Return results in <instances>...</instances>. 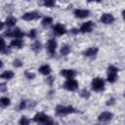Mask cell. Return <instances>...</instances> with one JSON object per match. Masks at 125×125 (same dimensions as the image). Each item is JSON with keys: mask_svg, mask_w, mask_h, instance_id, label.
Masks as SVG:
<instances>
[{"mask_svg": "<svg viewBox=\"0 0 125 125\" xmlns=\"http://www.w3.org/2000/svg\"><path fill=\"white\" fill-rule=\"evenodd\" d=\"M56 112L59 115H65V114H69V113H73L76 112L75 108H73L72 106H65V105H57L56 107Z\"/></svg>", "mask_w": 125, "mask_h": 125, "instance_id": "obj_1", "label": "cell"}, {"mask_svg": "<svg viewBox=\"0 0 125 125\" xmlns=\"http://www.w3.org/2000/svg\"><path fill=\"white\" fill-rule=\"evenodd\" d=\"M33 120L35 122L38 123H44V124H53V121L50 119L49 116H47L46 114H44L43 112H39L37 114H35Z\"/></svg>", "mask_w": 125, "mask_h": 125, "instance_id": "obj_2", "label": "cell"}, {"mask_svg": "<svg viewBox=\"0 0 125 125\" xmlns=\"http://www.w3.org/2000/svg\"><path fill=\"white\" fill-rule=\"evenodd\" d=\"M117 71L118 69L113 66V65H109L107 68V81L110 83L115 82V80L117 79Z\"/></svg>", "mask_w": 125, "mask_h": 125, "instance_id": "obj_3", "label": "cell"}, {"mask_svg": "<svg viewBox=\"0 0 125 125\" xmlns=\"http://www.w3.org/2000/svg\"><path fill=\"white\" fill-rule=\"evenodd\" d=\"M104 80L102 78L96 77V78L93 79V81H92V89L94 91H97V92L102 91L104 89Z\"/></svg>", "mask_w": 125, "mask_h": 125, "instance_id": "obj_4", "label": "cell"}, {"mask_svg": "<svg viewBox=\"0 0 125 125\" xmlns=\"http://www.w3.org/2000/svg\"><path fill=\"white\" fill-rule=\"evenodd\" d=\"M63 87H64L66 90H68V91H74V90L77 89L78 83H77V81L74 80V79H68V80L63 84Z\"/></svg>", "mask_w": 125, "mask_h": 125, "instance_id": "obj_5", "label": "cell"}, {"mask_svg": "<svg viewBox=\"0 0 125 125\" xmlns=\"http://www.w3.org/2000/svg\"><path fill=\"white\" fill-rule=\"evenodd\" d=\"M40 18V15L37 12H30V13H26L22 16V19L24 21H33V20H37Z\"/></svg>", "mask_w": 125, "mask_h": 125, "instance_id": "obj_6", "label": "cell"}, {"mask_svg": "<svg viewBox=\"0 0 125 125\" xmlns=\"http://www.w3.org/2000/svg\"><path fill=\"white\" fill-rule=\"evenodd\" d=\"M101 21L105 23V24H109V23H112L114 21V18L110 14H104L101 17Z\"/></svg>", "mask_w": 125, "mask_h": 125, "instance_id": "obj_7", "label": "cell"}, {"mask_svg": "<svg viewBox=\"0 0 125 125\" xmlns=\"http://www.w3.org/2000/svg\"><path fill=\"white\" fill-rule=\"evenodd\" d=\"M61 74L62 76H64L65 78H67V79H72L76 75V72L73 69H62L61 71Z\"/></svg>", "mask_w": 125, "mask_h": 125, "instance_id": "obj_8", "label": "cell"}, {"mask_svg": "<svg viewBox=\"0 0 125 125\" xmlns=\"http://www.w3.org/2000/svg\"><path fill=\"white\" fill-rule=\"evenodd\" d=\"M111 117H112V113H111V112L104 111V112H102V113L99 115L98 119H99L100 121H102V122H107V121H109V120L111 119Z\"/></svg>", "mask_w": 125, "mask_h": 125, "instance_id": "obj_9", "label": "cell"}, {"mask_svg": "<svg viewBox=\"0 0 125 125\" xmlns=\"http://www.w3.org/2000/svg\"><path fill=\"white\" fill-rule=\"evenodd\" d=\"M47 49L50 54H54L57 49V42L55 39H50L47 43Z\"/></svg>", "mask_w": 125, "mask_h": 125, "instance_id": "obj_10", "label": "cell"}, {"mask_svg": "<svg viewBox=\"0 0 125 125\" xmlns=\"http://www.w3.org/2000/svg\"><path fill=\"white\" fill-rule=\"evenodd\" d=\"M92 27H93V22L92 21H86L84 22L81 27H80V31L85 33V32H90L92 30Z\"/></svg>", "mask_w": 125, "mask_h": 125, "instance_id": "obj_11", "label": "cell"}, {"mask_svg": "<svg viewBox=\"0 0 125 125\" xmlns=\"http://www.w3.org/2000/svg\"><path fill=\"white\" fill-rule=\"evenodd\" d=\"M97 53H98V48L92 47V48H89L86 51H84L83 55L86 56V57H89V58H94L97 55Z\"/></svg>", "mask_w": 125, "mask_h": 125, "instance_id": "obj_12", "label": "cell"}, {"mask_svg": "<svg viewBox=\"0 0 125 125\" xmlns=\"http://www.w3.org/2000/svg\"><path fill=\"white\" fill-rule=\"evenodd\" d=\"M89 14H90V12H89L88 10H81V9H77V10H75V11H74V15H75V17L80 18V19L88 17V16H89Z\"/></svg>", "mask_w": 125, "mask_h": 125, "instance_id": "obj_13", "label": "cell"}, {"mask_svg": "<svg viewBox=\"0 0 125 125\" xmlns=\"http://www.w3.org/2000/svg\"><path fill=\"white\" fill-rule=\"evenodd\" d=\"M54 32L57 34V35H62V34H64L65 32H66V30H65V28L61 24V23H57L55 26H54Z\"/></svg>", "mask_w": 125, "mask_h": 125, "instance_id": "obj_14", "label": "cell"}, {"mask_svg": "<svg viewBox=\"0 0 125 125\" xmlns=\"http://www.w3.org/2000/svg\"><path fill=\"white\" fill-rule=\"evenodd\" d=\"M23 45V42L21 38H16L14 40L11 41V46L12 47H15V48H21Z\"/></svg>", "mask_w": 125, "mask_h": 125, "instance_id": "obj_15", "label": "cell"}, {"mask_svg": "<svg viewBox=\"0 0 125 125\" xmlns=\"http://www.w3.org/2000/svg\"><path fill=\"white\" fill-rule=\"evenodd\" d=\"M39 72L44 74V75H48L51 72V67L49 65H47V64H44V65L39 67Z\"/></svg>", "mask_w": 125, "mask_h": 125, "instance_id": "obj_16", "label": "cell"}, {"mask_svg": "<svg viewBox=\"0 0 125 125\" xmlns=\"http://www.w3.org/2000/svg\"><path fill=\"white\" fill-rule=\"evenodd\" d=\"M13 76H14V72L11 70L4 71L1 74V78H3V79H11V78H13Z\"/></svg>", "mask_w": 125, "mask_h": 125, "instance_id": "obj_17", "label": "cell"}, {"mask_svg": "<svg viewBox=\"0 0 125 125\" xmlns=\"http://www.w3.org/2000/svg\"><path fill=\"white\" fill-rule=\"evenodd\" d=\"M41 47H42V45H41V43H40L39 41H35V42L31 45V49H32L35 53H38V52L41 50Z\"/></svg>", "mask_w": 125, "mask_h": 125, "instance_id": "obj_18", "label": "cell"}, {"mask_svg": "<svg viewBox=\"0 0 125 125\" xmlns=\"http://www.w3.org/2000/svg\"><path fill=\"white\" fill-rule=\"evenodd\" d=\"M23 35H24V33L20 28H16L15 30H13V36L15 38H21Z\"/></svg>", "mask_w": 125, "mask_h": 125, "instance_id": "obj_19", "label": "cell"}, {"mask_svg": "<svg viewBox=\"0 0 125 125\" xmlns=\"http://www.w3.org/2000/svg\"><path fill=\"white\" fill-rule=\"evenodd\" d=\"M53 22V19L50 18V17H46L42 20V25L43 26H47V25H50L51 23Z\"/></svg>", "mask_w": 125, "mask_h": 125, "instance_id": "obj_20", "label": "cell"}, {"mask_svg": "<svg viewBox=\"0 0 125 125\" xmlns=\"http://www.w3.org/2000/svg\"><path fill=\"white\" fill-rule=\"evenodd\" d=\"M0 104H1L2 106H8V105L11 104V101H10L9 98L3 97V98H1V100H0Z\"/></svg>", "mask_w": 125, "mask_h": 125, "instance_id": "obj_21", "label": "cell"}, {"mask_svg": "<svg viewBox=\"0 0 125 125\" xmlns=\"http://www.w3.org/2000/svg\"><path fill=\"white\" fill-rule=\"evenodd\" d=\"M17 22V20L15 19V18H12V17H10V18H8L7 20H6V24L8 25V26H13V25H15V23Z\"/></svg>", "mask_w": 125, "mask_h": 125, "instance_id": "obj_22", "label": "cell"}, {"mask_svg": "<svg viewBox=\"0 0 125 125\" xmlns=\"http://www.w3.org/2000/svg\"><path fill=\"white\" fill-rule=\"evenodd\" d=\"M69 52H70V48H69L68 45H64V46H62V49H61V54L63 55V56L67 55Z\"/></svg>", "mask_w": 125, "mask_h": 125, "instance_id": "obj_23", "label": "cell"}, {"mask_svg": "<svg viewBox=\"0 0 125 125\" xmlns=\"http://www.w3.org/2000/svg\"><path fill=\"white\" fill-rule=\"evenodd\" d=\"M44 5L46 7H54L55 6V0H45Z\"/></svg>", "mask_w": 125, "mask_h": 125, "instance_id": "obj_24", "label": "cell"}, {"mask_svg": "<svg viewBox=\"0 0 125 125\" xmlns=\"http://www.w3.org/2000/svg\"><path fill=\"white\" fill-rule=\"evenodd\" d=\"M19 123H20L21 125H26V124H28V123H29V120H28V119H26V117L22 116V117L21 118V120L19 121Z\"/></svg>", "mask_w": 125, "mask_h": 125, "instance_id": "obj_25", "label": "cell"}, {"mask_svg": "<svg viewBox=\"0 0 125 125\" xmlns=\"http://www.w3.org/2000/svg\"><path fill=\"white\" fill-rule=\"evenodd\" d=\"M13 64H14V66H16V67H21V66L22 65V62H21V60L16 59V60L14 61V62H13Z\"/></svg>", "mask_w": 125, "mask_h": 125, "instance_id": "obj_26", "label": "cell"}, {"mask_svg": "<svg viewBox=\"0 0 125 125\" xmlns=\"http://www.w3.org/2000/svg\"><path fill=\"white\" fill-rule=\"evenodd\" d=\"M81 97H83V98H89V96H90V94H89V92L86 90V89H83L82 91H81Z\"/></svg>", "mask_w": 125, "mask_h": 125, "instance_id": "obj_27", "label": "cell"}, {"mask_svg": "<svg viewBox=\"0 0 125 125\" xmlns=\"http://www.w3.org/2000/svg\"><path fill=\"white\" fill-rule=\"evenodd\" d=\"M28 36L30 38H35V36H36V30L35 29H31L29 31V33H28Z\"/></svg>", "mask_w": 125, "mask_h": 125, "instance_id": "obj_28", "label": "cell"}, {"mask_svg": "<svg viewBox=\"0 0 125 125\" xmlns=\"http://www.w3.org/2000/svg\"><path fill=\"white\" fill-rule=\"evenodd\" d=\"M25 75H26V77H27L28 79H33V78L35 77V74H34V73H30V72H28V71H25Z\"/></svg>", "mask_w": 125, "mask_h": 125, "instance_id": "obj_29", "label": "cell"}, {"mask_svg": "<svg viewBox=\"0 0 125 125\" xmlns=\"http://www.w3.org/2000/svg\"><path fill=\"white\" fill-rule=\"evenodd\" d=\"M1 53H2V54H9V53H10V48L5 47L3 50H1Z\"/></svg>", "mask_w": 125, "mask_h": 125, "instance_id": "obj_30", "label": "cell"}, {"mask_svg": "<svg viewBox=\"0 0 125 125\" xmlns=\"http://www.w3.org/2000/svg\"><path fill=\"white\" fill-rule=\"evenodd\" d=\"M25 101H21V104H20V109H23V108H25Z\"/></svg>", "mask_w": 125, "mask_h": 125, "instance_id": "obj_31", "label": "cell"}, {"mask_svg": "<svg viewBox=\"0 0 125 125\" xmlns=\"http://www.w3.org/2000/svg\"><path fill=\"white\" fill-rule=\"evenodd\" d=\"M0 91H1V92H5V91H6V85H5V84H1V86H0Z\"/></svg>", "mask_w": 125, "mask_h": 125, "instance_id": "obj_32", "label": "cell"}, {"mask_svg": "<svg viewBox=\"0 0 125 125\" xmlns=\"http://www.w3.org/2000/svg\"><path fill=\"white\" fill-rule=\"evenodd\" d=\"M113 101H114L113 99H111L110 101L108 100V101H107V103H106V104H107V105H109V104H113Z\"/></svg>", "mask_w": 125, "mask_h": 125, "instance_id": "obj_33", "label": "cell"}, {"mask_svg": "<svg viewBox=\"0 0 125 125\" xmlns=\"http://www.w3.org/2000/svg\"><path fill=\"white\" fill-rule=\"evenodd\" d=\"M77 32H78L77 29H72V33H77Z\"/></svg>", "mask_w": 125, "mask_h": 125, "instance_id": "obj_34", "label": "cell"}, {"mask_svg": "<svg viewBox=\"0 0 125 125\" xmlns=\"http://www.w3.org/2000/svg\"><path fill=\"white\" fill-rule=\"evenodd\" d=\"M122 16H123V19L125 20V11H123V12H122Z\"/></svg>", "mask_w": 125, "mask_h": 125, "instance_id": "obj_35", "label": "cell"}, {"mask_svg": "<svg viewBox=\"0 0 125 125\" xmlns=\"http://www.w3.org/2000/svg\"><path fill=\"white\" fill-rule=\"evenodd\" d=\"M88 1H97V2H101L102 0H88Z\"/></svg>", "mask_w": 125, "mask_h": 125, "instance_id": "obj_36", "label": "cell"}]
</instances>
